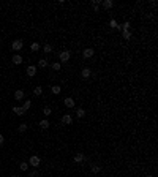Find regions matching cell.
Here are the masks:
<instances>
[{"mask_svg":"<svg viewBox=\"0 0 158 177\" xmlns=\"http://www.w3.org/2000/svg\"><path fill=\"white\" fill-rule=\"evenodd\" d=\"M28 164H30V166H33V168H38V166H40V157L32 155L30 160H28Z\"/></svg>","mask_w":158,"mask_h":177,"instance_id":"cell-1","label":"cell"},{"mask_svg":"<svg viewBox=\"0 0 158 177\" xmlns=\"http://www.w3.org/2000/svg\"><path fill=\"white\" fill-rule=\"evenodd\" d=\"M58 58H60V62H68L70 60V52L68 51H62L60 54H58Z\"/></svg>","mask_w":158,"mask_h":177,"instance_id":"cell-2","label":"cell"},{"mask_svg":"<svg viewBox=\"0 0 158 177\" xmlns=\"http://www.w3.org/2000/svg\"><path fill=\"white\" fill-rule=\"evenodd\" d=\"M11 48H13L14 51H21V49H22V41H21V40H16V41H13Z\"/></svg>","mask_w":158,"mask_h":177,"instance_id":"cell-3","label":"cell"},{"mask_svg":"<svg viewBox=\"0 0 158 177\" xmlns=\"http://www.w3.org/2000/svg\"><path fill=\"white\" fill-rule=\"evenodd\" d=\"M93 52H95V51H93L92 48H87V49L82 52V57H84V58H90V57L93 55Z\"/></svg>","mask_w":158,"mask_h":177,"instance_id":"cell-4","label":"cell"},{"mask_svg":"<svg viewBox=\"0 0 158 177\" xmlns=\"http://www.w3.org/2000/svg\"><path fill=\"white\" fill-rule=\"evenodd\" d=\"M13 112H14V114H17V115H24V114H25V111H24V108L14 106V108H13Z\"/></svg>","mask_w":158,"mask_h":177,"instance_id":"cell-5","label":"cell"},{"mask_svg":"<svg viewBox=\"0 0 158 177\" xmlns=\"http://www.w3.org/2000/svg\"><path fill=\"white\" fill-rule=\"evenodd\" d=\"M11 62H13L14 65H21V63H22V57H21L19 54H16V55H13V58H11Z\"/></svg>","mask_w":158,"mask_h":177,"instance_id":"cell-6","label":"cell"},{"mask_svg":"<svg viewBox=\"0 0 158 177\" xmlns=\"http://www.w3.org/2000/svg\"><path fill=\"white\" fill-rule=\"evenodd\" d=\"M84 160H85L84 153H76V155H74V161H76V163H82Z\"/></svg>","mask_w":158,"mask_h":177,"instance_id":"cell-7","label":"cell"},{"mask_svg":"<svg viewBox=\"0 0 158 177\" xmlns=\"http://www.w3.org/2000/svg\"><path fill=\"white\" fill-rule=\"evenodd\" d=\"M90 73H92V71H90L89 68H84L82 71H81V76H82L84 79H89V78H90Z\"/></svg>","mask_w":158,"mask_h":177,"instance_id":"cell-8","label":"cell"},{"mask_svg":"<svg viewBox=\"0 0 158 177\" xmlns=\"http://www.w3.org/2000/svg\"><path fill=\"white\" fill-rule=\"evenodd\" d=\"M27 74L28 76H35L37 74V67H33V65L32 67H27Z\"/></svg>","mask_w":158,"mask_h":177,"instance_id":"cell-9","label":"cell"},{"mask_svg":"<svg viewBox=\"0 0 158 177\" xmlns=\"http://www.w3.org/2000/svg\"><path fill=\"white\" fill-rule=\"evenodd\" d=\"M65 106H67V108H73V106H74V100L71 97L65 98Z\"/></svg>","mask_w":158,"mask_h":177,"instance_id":"cell-10","label":"cell"},{"mask_svg":"<svg viewBox=\"0 0 158 177\" xmlns=\"http://www.w3.org/2000/svg\"><path fill=\"white\" fill-rule=\"evenodd\" d=\"M24 95H25L24 90H16V92H14V98H16V100H22V98H24Z\"/></svg>","mask_w":158,"mask_h":177,"instance_id":"cell-11","label":"cell"},{"mask_svg":"<svg viewBox=\"0 0 158 177\" xmlns=\"http://www.w3.org/2000/svg\"><path fill=\"white\" fill-rule=\"evenodd\" d=\"M62 122H63V123H65V125H68V123H71V122H73V119H71V115H68V114H65V115H63V117H62Z\"/></svg>","mask_w":158,"mask_h":177,"instance_id":"cell-12","label":"cell"},{"mask_svg":"<svg viewBox=\"0 0 158 177\" xmlns=\"http://www.w3.org/2000/svg\"><path fill=\"white\" fill-rule=\"evenodd\" d=\"M103 7L109 10V8H112V7H114V2H112V0H104V2H103Z\"/></svg>","mask_w":158,"mask_h":177,"instance_id":"cell-13","label":"cell"},{"mask_svg":"<svg viewBox=\"0 0 158 177\" xmlns=\"http://www.w3.org/2000/svg\"><path fill=\"white\" fill-rule=\"evenodd\" d=\"M76 115H78L79 119H82V117L85 115V111H84L82 108H81V109H78V111H76Z\"/></svg>","mask_w":158,"mask_h":177,"instance_id":"cell-14","label":"cell"},{"mask_svg":"<svg viewBox=\"0 0 158 177\" xmlns=\"http://www.w3.org/2000/svg\"><path fill=\"white\" fill-rule=\"evenodd\" d=\"M38 67H40V68H46V67H48V60H44V58H41V60L38 62Z\"/></svg>","mask_w":158,"mask_h":177,"instance_id":"cell-15","label":"cell"},{"mask_svg":"<svg viewBox=\"0 0 158 177\" xmlns=\"http://www.w3.org/2000/svg\"><path fill=\"white\" fill-rule=\"evenodd\" d=\"M40 127H41L43 130L49 128V122H48V120H41V122H40Z\"/></svg>","mask_w":158,"mask_h":177,"instance_id":"cell-16","label":"cell"},{"mask_svg":"<svg viewBox=\"0 0 158 177\" xmlns=\"http://www.w3.org/2000/svg\"><path fill=\"white\" fill-rule=\"evenodd\" d=\"M100 0H93V2H92V7H93V10H95V11H98V7H100Z\"/></svg>","mask_w":158,"mask_h":177,"instance_id":"cell-17","label":"cell"},{"mask_svg":"<svg viewBox=\"0 0 158 177\" xmlns=\"http://www.w3.org/2000/svg\"><path fill=\"white\" fill-rule=\"evenodd\" d=\"M122 35H123L125 40H130V38H131V32H130V30H123V32H122Z\"/></svg>","mask_w":158,"mask_h":177,"instance_id":"cell-18","label":"cell"},{"mask_svg":"<svg viewBox=\"0 0 158 177\" xmlns=\"http://www.w3.org/2000/svg\"><path fill=\"white\" fill-rule=\"evenodd\" d=\"M25 130H27V125H25V123H21V125L17 127V131H19V133H24Z\"/></svg>","mask_w":158,"mask_h":177,"instance_id":"cell-19","label":"cell"},{"mask_svg":"<svg viewBox=\"0 0 158 177\" xmlns=\"http://www.w3.org/2000/svg\"><path fill=\"white\" fill-rule=\"evenodd\" d=\"M33 93H35V95H41V93H43V88H41V87H35V88H33Z\"/></svg>","mask_w":158,"mask_h":177,"instance_id":"cell-20","label":"cell"},{"mask_svg":"<svg viewBox=\"0 0 158 177\" xmlns=\"http://www.w3.org/2000/svg\"><path fill=\"white\" fill-rule=\"evenodd\" d=\"M100 169H101L100 166H97V164H92V172H93V174H97V172H100Z\"/></svg>","mask_w":158,"mask_h":177,"instance_id":"cell-21","label":"cell"},{"mask_svg":"<svg viewBox=\"0 0 158 177\" xmlns=\"http://www.w3.org/2000/svg\"><path fill=\"white\" fill-rule=\"evenodd\" d=\"M109 25L112 27V28H120V25H117V22H115V19H111V22H109Z\"/></svg>","mask_w":158,"mask_h":177,"instance_id":"cell-22","label":"cell"},{"mask_svg":"<svg viewBox=\"0 0 158 177\" xmlns=\"http://www.w3.org/2000/svg\"><path fill=\"white\" fill-rule=\"evenodd\" d=\"M30 49H32V51H35V52H37V51L40 49V44H38V43H32V46H30Z\"/></svg>","mask_w":158,"mask_h":177,"instance_id":"cell-23","label":"cell"},{"mask_svg":"<svg viewBox=\"0 0 158 177\" xmlns=\"http://www.w3.org/2000/svg\"><path fill=\"white\" fill-rule=\"evenodd\" d=\"M19 168H21V171H27V168H28V163H24V161H22V163L19 164Z\"/></svg>","mask_w":158,"mask_h":177,"instance_id":"cell-24","label":"cell"},{"mask_svg":"<svg viewBox=\"0 0 158 177\" xmlns=\"http://www.w3.org/2000/svg\"><path fill=\"white\" fill-rule=\"evenodd\" d=\"M52 93H55V95H57V93H60V85H54V87H52Z\"/></svg>","mask_w":158,"mask_h":177,"instance_id":"cell-25","label":"cell"},{"mask_svg":"<svg viewBox=\"0 0 158 177\" xmlns=\"http://www.w3.org/2000/svg\"><path fill=\"white\" fill-rule=\"evenodd\" d=\"M51 112H52V111H51V108H44V109H43V114H44V115H49Z\"/></svg>","mask_w":158,"mask_h":177,"instance_id":"cell-26","label":"cell"},{"mask_svg":"<svg viewBox=\"0 0 158 177\" xmlns=\"http://www.w3.org/2000/svg\"><path fill=\"white\" fill-rule=\"evenodd\" d=\"M30 106H32V103H30V101H25V103H24V106H22V108H24V111H27L28 108H30Z\"/></svg>","mask_w":158,"mask_h":177,"instance_id":"cell-27","label":"cell"},{"mask_svg":"<svg viewBox=\"0 0 158 177\" xmlns=\"http://www.w3.org/2000/svg\"><path fill=\"white\" fill-rule=\"evenodd\" d=\"M44 52H52V46L51 44H46L44 46Z\"/></svg>","mask_w":158,"mask_h":177,"instance_id":"cell-28","label":"cell"},{"mask_svg":"<svg viewBox=\"0 0 158 177\" xmlns=\"http://www.w3.org/2000/svg\"><path fill=\"white\" fill-rule=\"evenodd\" d=\"M52 70L58 71V70H60V63H52Z\"/></svg>","mask_w":158,"mask_h":177,"instance_id":"cell-29","label":"cell"},{"mask_svg":"<svg viewBox=\"0 0 158 177\" xmlns=\"http://www.w3.org/2000/svg\"><path fill=\"white\" fill-rule=\"evenodd\" d=\"M123 30H130V22H125L123 24Z\"/></svg>","mask_w":158,"mask_h":177,"instance_id":"cell-30","label":"cell"},{"mask_svg":"<svg viewBox=\"0 0 158 177\" xmlns=\"http://www.w3.org/2000/svg\"><path fill=\"white\" fill-rule=\"evenodd\" d=\"M28 177H38V172H37V171H33V172L28 174Z\"/></svg>","mask_w":158,"mask_h":177,"instance_id":"cell-31","label":"cell"},{"mask_svg":"<svg viewBox=\"0 0 158 177\" xmlns=\"http://www.w3.org/2000/svg\"><path fill=\"white\" fill-rule=\"evenodd\" d=\"M2 144H3V136L0 134V145H2Z\"/></svg>","mask_w":158,"mask_h":177,"instance_id":"cell-32","label":"cell"},{"mask_svg":"<svg viewBox=\"0 0 158 177\" xmlns=\"http://www.w3.org/2000/svg\"><path fill=\"white\" fill-rule=\"evenodd\" d=\"M147 177H153V175H147Z\"/></svg>","mask_w":158,"mask_h":177,"instance_id":"cell-33","label":"cell"},{"mask_svg":"<svg viewBox=\"0 0 158 177\" xmlns=\"http://www.w3.org/2000/svg\"><path fill=\"white\" fill-rule=\"evenodd\" d=\"M11 177H16V175H11Z\"/></svg>","mask_w":158,"mask_h":177,"instance_id":"cell-34","label":"cell"}]
</instances>
